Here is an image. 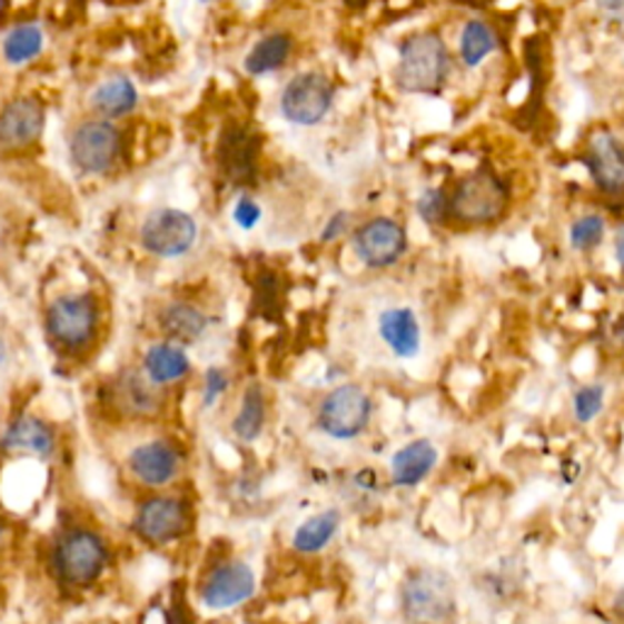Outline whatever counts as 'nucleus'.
I'll return each mask as SVG.
<instances>
[{"mask_svg":"<svg viewBox=\"0 0 624 624\" xmlns=\"http://www.w3.org/2000/svg\"><path fill=\"white\" fill-rule=\"evenodd\" d=\"M115 403L130 417H151L161 410V386L151 384L145 372L130 368L115 380Z\"/></svg>","mask_w":624,"mask_h":624,"instance_id":"nucleus-17","label":"nucleus"},{"mask_svg":"<svg viewBox=\"0 0 624 624\" xmlns=\"http://www.w3.org/2000/svg\"><path fill=\"white\" fill-rule=\"evenodd\" d=\"M354 254L368 269H388L407 251L405 227L393 218H372L356 227L351 237Z\"/></svg>","mask_w":624,"mask_h":624,"instance_id":"nucleus-10","label":"nucleus"},{"mask_svg":"<svg viewBox=\"0 0 624 624\" xmlns=\"http://www.w3.org/2000/svg\"><path fill=\"white\" fill-rule=\"evenodd\" d=\"M108 558L110 552L100 534L76 527L59 537L52 554V566L61 583L83 588V585H91L103 576Z\"/></svg>","mask_w":624,"mask_h":624,"instance_id":"nucleus-5","label":"nucleus"},{"mask_svg":"<svg viewBox=\"0 0 624 624\" xmlns=\"http://www.w3.org/2000/svg\"><path fill=\"white\" fill-rule=\"evenodd\" d=\"M266 425V398L261 386L251 384L241 396L239 410L232 419V432L239 442H257Z\"/></svg>","mask_w":624,"mask_h":624,"instance_id":"nucleus-25","label":"nucleus"},{"mask_svg":"<svg viewBox=\"0 0 624 624\" xmlns=\"http://www.w3.org/2000/svg\"><path fill=\"white\" fill-rule=\"evenodd\" d=\"M400 607L410 624H447L456 615V588L449 573L419 568L400 585Z\"/></svg>","mask_w":624,"mask_h":624,"instance_id":"nucleus-2","label":"nucleus"},{"mask_svg":"<svg viewBox=\"0 0 624 624\" xmlns=\"http://www.w3.org/2000/svg\"><path fill=\"white\" fill-rule=\"evenodd\" d=\"M198 222L178 208H159L139 227V245L157 259H178L196 247Z\"/></svg>","mask_w":624,"mask_h":624,"instance_id":"nucleus-8","label":"nucleus"},{"mask_svg":"<svg viewBox=\"0 0 624 624\" xmlns=\"http://www.w3.org/2000/svg\"><path fill=\"white\" fill-rule=\"evenodd\" d=\"M227 388H229V378H227V374L222 372V368H218V366L208 368L206 384H202V405L212 407L215 403H218L225 396Z\"/></svg>","mask_w":624,"mask_h":624,"instance_id":"nucleus-31","label":"nucleus"},{"mask_svg":"<svg viewBox=\"0 0 624 624\" xmlns=\"http://www.w3.org/2000/svg\"><path fill=\"white\" fill-rule=\"evenodd\" d=\"M378 335L398 359H415L423 347V329L410 308H390L380 313Z\"/></svg>","mask_w":624,"mask_h":624,"instance_id":"nucleus-19","label":"nucleus"},{"mask_svg":"<svg viewBox=\"0 0 624 624\" xmlns=\"http://www.w3.org/2000/svg\"><path fill=\"white\" fill-rule=\"evenodd\" d=\"M3 529H6V527H3V519H0V539H3Z\"/></svg>","mask_w":624,"mask_h":624,"instance_id":"nucleus-38","label":"nucleus"},{"mask_svg":"<svg viewBox=\"0 0 624 624\" xmlns=\"http://www.w3.org/2000/svg\"><path fill=\"white\" fill-rule=\"evenodd\" d=\"M202 3H208V0H202Z\"/></svg>","mask_w":624,"mask_h":624,"instance_id":"nucleus-39","label":"nucleus"},{"mask_svg":"<svg viewBox=\"0 0 624 624\" xmlns=\"http://www.w3.org/2000/svg\"><path fill=\"white\" fill-rule=\"evenodd\" d=\"M47 125V110L37 98H12L0 108V151L18 155L40 142Z\"/></svg>","mask_w":624,"mask_h":624,"instance_id":"nucleus-13","label":"nucleus"},{"mask_svg":"<svg viewBox=\"0 0 624 624\" xmlns=\"http://www.w3.org/2000/svg\"><path fill=\"white\" fill-rule=\"evenodd\" d=\"M335 103V86L327 76L317 71L298 73L290 79L281 93V115L298 127H315L320 125Z\"/></svg>","mask_w":624,"mask_h":624,"instance_id":"nucleus-9","label":"nucleus"},{"mask_svg":"<svg viewBox=\"0 0 624 624\" xmlns=\"http://www.w3.org/2000/svg\"><path fill=\"white\" fill-rule=\"evenodd\" d=\"M122 135L112 120L93 118L81 122L69 137L71 164L81 174L103 176L120 159Z\"/></svg>","mask_w":624,"mask_h":624,"instance_id":"nucleus-7","label":"nucleus"},{"mask_svg":"<svg viewBox=\"0 0 624 624\" xmlns=\"http://www.w3.org/2000/svg\"><path fill=\"white\" fill-rule=\"evenodd\" d=\"M374 415L372 396L354 384H341L329 390L317 410V425L333 439H354L366 432Z\"/></svg>","mask_w":624,"mask_h":624,"instance_id":"nucleus-6","label":"nucleus"},{"mask_svg":"<svg viewBox=\"0 0 624 624\" xmlns=\"http://www.w3.org/2000/svg\"><path fill=\"white\" fill-rule=\"evenodd\" d=\"M417 215L425 225L439 227L449 218V196L442 188H427L423 196L417 198Z\"/></svg>","mask_w":624,"mask_h":624,"instance_id":"nucleus-29","label":"nucleus"},{"mask_svg":"<svg viewBox=\"0 0 624 624\" xmlns=\"http://www.w3.org/2000/svg\"><path fill=\"white\" fill-rule=\"evenodd\" d=\"M452 57L437 32L407 37L398 49L396 86L410 96H437L449 79Z\"/></svg>","mask_w":624,"mask_h":624,"instance_id":"nucleus-1","label":"nucleus"},{"mask_svg":"<svg viewBox=\"0 0 624 624\" xmlns=\"http://www.w3.org/2000/svg\"><path fill=\"white\" fill-rule=\"evenodd\" d=\"M581 161L588 169L591 181L605 196L624 194V145L615 135L595 132L588 139Z\"/></svg>","mask_w":624,"mask_h":624,"instance_id":"nucleus-14","label":"nucleus"},{"mask_svg":"<svg viewBox=\"0 0 624 624\" xmlns=\"http://www.w3.org/2000/svg\"><path fill=\"white\" fill-rule=\"evenodd\" d=\"M341 525L339 511L317 513L310 519H305L298 529L293 532V549L298 554H317L335 539V534Z\"/></svg>","mask_w":624,"mask_h":624,"instance_id":"nucleus-24","label":"nucleus"},{"mask_svg":"<svg viewBox=\"0 0 624 624\" xmlns=\"http://www.w3.org/2000/svg\"><path fill=\"white\" fill-rule=\"evenodd\" d=\"M6 359H8V347H6L3 337H0V366H3V364H6Z\"/></svg>","mask_w":624,"mask_h":624,"instance_id":"nucleus-36","label":"nucleus"},{"mask_svg":"<svg viewBox=\"0 0 624 624\" xmlns=\"http://www.w3.org/2000/svg\"><path fill=\"white\" fill-rule=\"evenodd\" d=\"M127 468L145 488H164L181 471V454L169 439H149L130 452Z\"/></svg>","mask_w":624,"mask_h":624,"instance_id":"nucleus-15","label":"nucleus"},{"mask_svg":"<svg viewBox=\"0 0 624 624\" xmlns=\"http://www.w3.org/2000/svg\"><path fill=\"white\" fill-rule=\"evenodd\" d=\"M257 593V573L245 562H222L215 566L200 585V603L212 613H225L251 601Z\"/></svg>","mask_w":624,"mask_h":624,"instance_id":"nucleus-11","label":"nucleus"},{"mask_svg":"<svg viewBox=\"0 0 624 624\" xmlns=\"http://www.w3.org/2000/svg\"><path fill=\"white\" fill-rule=\"evenodd\" d=\"M615 254H617V261L622 264V269H624V227L617 232V239H615Z\"/></svg>","mask_w":624,"mask_h":624,"instance_id":"nucleus-35","label":"nucleus"},{"mask_svg":"<svg viewBox=\"0 0 624 624\" xmlns=\"http://www.w3.org/2000/svg\"><path fill=\"white\" fill-rule=\"evenodd\" d=\"M603 405H605V388L601 384L583 386L576 390V396H573V413H576V419L583 425L593 423V419L603 413Z\"/></svg>","mask_w":624,"mask_h":624,"instance_id":"nucleus-30","label":"nucleus"},{"mask_svg":"<svg viewBox=\"0 0 624 624\" xmlns=\"http://www.w3.org/2000/svg\"><path fill=\"white\" fill-rule=\"evenodd\" d=\"M439 462V452L429 439H413L390 458V481L400 488H415Z\"/></svg>","mask_w":624,"mask_h":624,"instance_id":"nucleus-18","label":"nucleus"},{"mask_svg":"<svg viewBox=\"0 0 624 624\" xmlns=\"http://www.w3.org/2000/svg\"><path fill=\"white\" fill-rule=\"evenodd\" d=\"M0 449L8 454H28L34 458H49L57 452V435L44 419L34 415H20L12 419L0 437Z\"/></svg>","mask_w":624,"mask_h":624,"instance_id":"nucleus-16","label":"nucleus"},{"mask_svg":"<svg viewBox=\"0 0 624 624\" xmlns=\"http://www.w3.org/2000/svg\"><path fill=\"white\" fill-rule=\"evenodd\" d=\"M617 610H620V613L624 615V588H622V591H620V595H617Z\"/></svg>","mask_w":624,"mask_h":624,"instance_id":"nucleus-37","label":"nucleus"},{"mask_svg":"<svg viewBox=\"0 0 624 624\" xmlns=\"http://www.w3.org/2000/svg\"><path fill=\"white\" fill-rule=\"evenodd\" d=\"M44 49V32L37 24H18L12 28L3 40V57L12 67L28 63L42 55Z\"/></svg>","mask_w":624,"mask_h":624,"instance_id":"nucleus-27","label":"nucleus"},{"mask_svg":"<svg viewBox=\"0 0 624 624\" xmlns=\"http://www.w3.org/2000/svg\"><path fill=\"white\" fill-rule=\"evenodd\" d=\"M188 519V505L181 498H176V495H151L137 507L135 532L145 542L164 546L184 537Z\"/></svg>","mask_w":624,"mask_h":624,"instance_id":"nucleus-12","label":"nucleus"},{"mask_svg":"<svg viewBox=\"0 0 624 624\" xmlns=\"http://www.w3.org/2000/svg\"><path fill=\"white\" fill-rule=\"evenodd\" d=\"M597 6L610 12H620L624 10V0H597Z\"/></svg>","mask_w":624,"mask_h":624,"instance_id":"nucleus-34","label":"nucleus"},{"mask_svg":"<svg viewBox=\"0 0 624 624\" xmlns=\"http://www.w3.org/2000/svg\"><path fill=\"white\" fill-rule=\"evenodd\" d=\"M261 206L254 198H239L237 200V206L232 210V220L239 229H245V232H249V229L257 227L261 222Z\"/></svg>","mask_w":624,"mask_h":624,"instance_id":"nucleus-32","label":"nucleus"},{"mask_svg":"<svg viewBox=\"0 0 624 624\" xmlns=\"http://www.w3.org/2000/svg\"><path fill=\"white\" fill-rule=\"evenodd\" d=\"M347 227H349V212L347 210L335 212L333 218L327 220V225L323 227L320 241H325V245H329V241H337L344 232H347Z\"/></svg>","mask_w":624,"mask_h":624,"instance_id":"nucleus-33","label":"nucleus"},{"mask_svg":"<svg viewBox=\"0 0 624 624\" xmlns=\"http://www.w3.org/2000/svg\"><path fill=\"white\" fill-rule=\"evenodd\" d=\"M293 40L286 32H274L266 34L264 40H259L249 49V55L245 57V71L249 76H266L274 73L281 67H286V61L290 57Z\"/></svg>","mask_w":624,"mask_h":624,"instance_id":"nucleus-23","label":"nucleus"},{"mask_svg":"<svg viewBox=\"0 0 624 624\" xmlns=\"http://www.w3.org/2000/svg\"><path fill=\"white\" fill-rule=\"evenodd\" d=\"M495 49H498V34L493 32L488 22L468 20L464 24L462 40H458V55H462V61L468 69H476Z\"/></svg>","mask_w":624,"mask_h":624,"instance_id":"nucleus-26","label":"nucleus"},{"mask_svg":"<svg viewBox=\"0 0 624 624\" xmlns=\"http://www.w3.org/2000/svg\"><path fill=\"white\" fill-rule=\"evenodd\" d=\"M100 310L91 293H67L49 303L44 315L47 335L63 351L76 354L91 347L98 335Z\"/></svg>","mask_w":624,"mask_h":624,"instance_id":"nucleus-4","label":"nucleus"},{"mask_svg":"<svg viewBox=\"0 0 624 624\" xmlns=\"http://www.w3.org/2000/svg\"><path fill=\"white\" fill-rule=\"evenodd\" d=\"M142 372L149 376L151 384L157 386H171L184 380L190 374V356L184 344L178 341H157L151 344L145 354Z\"/></svg>","mask_w":624,"mask_h":624,"instance_id":"nucleus-20","label":"nucleus"},{"mask_svg":"<svg viewBox=\"0 0 624 624\" xmlns=\"http://www.w3.org/2000/svg\"><path fill=\"white\" fill-rule=\"evenodd\" d=\"M139 103L137 86L127 76H112L91 93V110L103 120H118L130 115Z\"/></svg>","mask_w":624,"mask_h":624,"instance_id":"nucleus-21","label":"nucleus"},{"mask_svg":"<svg viewBox=\"0 0 624 624\" xmlns=\"http://www.w3.org/2000/svg\"><path fill=\"white\" fill-rule=\"evenodd\" d=\"M210 320L208 315L202 313L200 308H196L194 303H184L176 300L171 305H167L161 313V329L171 341L178 344H194L198 341L202 335H206Z\"/></svg>","mask_w":624,"mask_h":624,"instance_id":"nucleus-22","label":"nucleus"},{"mask_svg":"<svg viewBox=\"0 0 624 624\" xmlns=\"http://www.w3.org/2000/svg\"><path fill=\"white\" fill-rule=\"evenodd\" d=\"M603 239H605V220L601 215L588 212L571 225L568 241L576 251H593L595 247L603 245Z\"/></svg>","mask_w":624,"mask_h":624,"instance_id":"nucleus-28","label":"nucleus"},{"mask_svg":"<svg viewBox=\"0 0 624 624\" xmlns=\"http://www.w3.org/2000/svg\"><path fill=\"white\" fill-rule=\"evenodd\" d=\"M507 202L511 190L503 178L491 171H474L464 176L449 196V218L468 227L493 225L505 215Z\"/></svg>","mask_w":624,"mask_h":624,"instance_id":"nucleus-3","label":"nucleus"}]
</instances>
